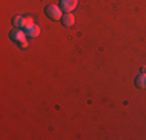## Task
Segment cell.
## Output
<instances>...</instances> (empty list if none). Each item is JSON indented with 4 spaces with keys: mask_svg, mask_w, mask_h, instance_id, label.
Listing matches in <instances>:
<instances>
[{
    "mask_svg": "<svg viewBox=\"0 0 146 140\" xmlns=\"http://www.w3.org/2000/svg\"><path fill=\"white\" fill-rule=\"evenodd\" d=\"M45 13H47V16L53 20H62V17H64L62 8H59L58 5H48L47 8H45Z\"/></svg>",
    "mask_w": 146,
    "mask_h": 140,
    "instance_id": "7a4b0ae2",
    "label": "cell"
},
{
    "mask_svg": "<svg viewBox=\"0 0 146 140\" xmlns=\"http://www.w3.org/2000/svg\"><path fill=\"white\" fill-rule=\"evenodd\" d=\"M25 31H27V34H28L30 37H37V36H39V33H40L39 27H37L36 23H31V25H27V27H25Z\"/></svg>",
    "mask_w": 146,
    "mask_h": 140,
    "instance_id": "277c9868",
    "label": "cell"
},
{
    "mask_svg": "<svg viewBox=\"0 0 146 140\" xmlns=\"http://www.w3.org/2000/svg\"><path fill=\"white\" fill-rule=\"evenodd\" d=\"M13 23H14V25H16L17 28H25V27H27V17L17 16V17H14Z\"/></svg>",
    "mask_w": 146,
    "mask_h": 140,
    "instance_id": "8992f818",
    "label": "cell"
},
{
    "mask_svg": "<svg viewBox=\"0 0 146 140\" xmlns=\"http://www.w3.org/2000/svg\"><path fill=\"white\" fill-rule=\"evenodd\" d=\"M62 23H64L65 27H72L73 23H75V16H73L72 13H65L64 17H62Z\"/></svg>",
    "mask_w": 146,
    "mask_h": 140,
    "instance_id": "5b68a950",
    "label": "cell"
},
{
    "mask_svg": "<svg viewBox=\"0 0 146 140\" xmlns=\"http://www.w3.org/2000/svg\"><path fill=\"white\" fill-rule=\"evenodd\" d=\"M78 5V0H61V8L65 13H72Z\"/></svg>",
    "mask_w": 146,
    "mask_h": 140,
    "instance_id": "3957f363",
    "label": "cell"
},
{
    "mask_svg": "<svg viewBox=\"0 0 146 140\" xmlns=\"http://www.w3.org/2000/svg\"><path fill=\"white\" fill-rule=\"evenodd\" d=\"M9 36H11V39L16 41L22 48L28 47V42H27V36H28V34H27V31L20 30V28H16V30H13L11 33H9Z\"/></svg>",
    "mask_w": 146,
    "mask_h": 140,
    "instance_id": "6da1fadb",
    "label": "cell"
},
{
    "mask_svg": "<svg viewBox=\"0 0 146 140\" xmlns=\"http://www.w3.org/2000/svg\"><path fill=\"white\" fill-rule=\"evenodd\" d=\"M135 84L138 89H146V75H138L135 79Z\"/></svg>",
    "mask_w": 146,
    "mask_h": 140,
    "instance_id": "52a82bcc",
    "label": "cell"
}]
</instances>
